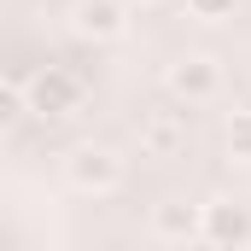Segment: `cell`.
I'll use <instances>...</instances> for the list:
<instances>
[{
  "instance_id": "6",
  "label": "cell",
  "mask_w": 251,
  "mask_h": 251,
  "mask_svg": "<svg viewBox=\"0 0 251 251\" xmlns=\"http://www.w3.org/2000/svg\"><path fill=\"white\" fill-rule=\"evenodd\" d=\"M140 146H146V158H176L187 146V111H152L140 123Z\"/></svg>"
},
{
  "instance_id": "5",
  "label": "cell",
  "mask_w": 251,
  "mask_h": 251,
  "mask_svg": "<svg viewBox=\"0 0 251 251\" xmlns=\"http://www.w3.org/2000/svg\"><path fill=\"white\" fill-rule=\"evenodd\" d=\"M204 246H251V210L234 199L204 204Z\"/></svg>"
},
{
  "instance_id": "9",
  "label": "cell",
  "mask_w": 251,
  "mask_h": 251,
  "mask_svg": "<svg viewBox=\"0 0 251 251\" xmlns=\"http://www.w3.org/2000/svg\"><path fill=\"white\" fill-rule=\"evenodd\" d=\"M193 18H222V12H234V0H187Z\"/></svg>"
},
{
  "instance_id": "4",
  "label": "cell",
  "mask_w": 251,
  "mask_h": 251,
  "mask_svg": "<svg viewBox=\"0 0 251 251\" xmlns=\"http://www.w3.org/2000/svg\"><path fill=\"white\" fill-rule=\"evenodd\" d=\"M152 234H158L164 246H193V240H204V204H187V199H170V204H158V216H152Z\"/></svg>"
},
{
  "instance_id": "3",
  "label": "cell",
  "mask_w": 251,
  "mask_h": 251,
  "mask_svg": "<svg viewBox=\"0 0 251 251\" xmlns=\"http://www.w3.org/2000/svg\"><path fill=\"white\" fill-rule=\"evenodd\" d=\"M170 94H176V100H187V105L216 100V94H222V70H216V59H204V53L181 59L176 70H170Z\"/></svg>"
},
{
  "instance_id": "7",
  "label": "cell",
  "mask_w": 251,
  "mask_h": 251,
  "mask_svg": "<svg viewBox=\"0 0 251 251\" xmlns=\"http://www.w3.org/2000/svg\"><path fill=\"white\" fill-rule=\"evenodd\" d=\"M76 35L82 41H111V35H123V6L117 0H76Z\"/></svg>"
},
{
  "instance_id": "1",
  "label": "cell",
  "mask_w": 251,
  "mask_h": 251,
  "mask_svg": "<svg viewBox=\"0 0 251 251\" xmlns=\"http://www.w3.org/2000/svg\"><path fill=\"white\" fill-rule=\"evenodd\" d=\"M76 100H82V76L76 70L47 64L41 76H29V111L35 117H64V111H76Z\"/></svg>"
},
{
  "instance_id": "8",
  "label": "cell",
  "mask_w": 251,
  "mask_h": 251,
  "mask_svg": "<svg viewBox=\"0 0 251 251\" xmlns=\"http://www.w3.org/2000/svg\"><path fill=\"white\" fill-rule=\"evenodd\" d=\"M228 152L240 164H251V111H234L228 117Z\"/></svg>"
},
{
  "instance_id": "2",
  "label": "cell",
  "mask_w": 251,
  "mask_h": 251,
  "mask_svg": "<svg viewBox=\"0 0 251 251\" xmlns=\"http://www.w3.org/2000/svg\"><path fill=\"white\" fill-rule=\"evenodd\" d=\"M64 170H70V181L82 193H111L123 181V158H117L111 146H76V152L64 158Z\"/></svg>"
}]
</instances>
